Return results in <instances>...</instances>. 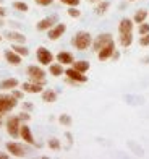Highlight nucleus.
I'll return each instance as SVG.
<instances>
[{"mask_svg": "<svg viewBox=\"0 0 149 159\" xmlns=\"http://www.w3.org/2000/svg\"><path fill=\"white\" fill-rule=\"evenodd\" d=\"M7 151L10 153V156H15V157H24L26 156V151L21 144L15 143V141H8L7 143Z\"/></svg>", "mask_w": 149, "mask_h": 159, "instance_id": "nucleus-9", "label": "nucleus"}, {"mask_svg": "<svg viewBox=\"0 0 149 159\" xmlns=\"http://www.w3.org/2000/svg\"><path fill=\"white\" fill-rule=\"evenodd\" d=\"M18 86V80L16 78H7V80H3L2 83H0V89H15Z\"/></svg>", "mask_w": 149, "mask_h": 159, "instance_id": "nucleus-18", "label": "nucleus"}, {"mask_svg": "<svg viewBox=\"0 0 149 159\" xmlns=\"http://www.w3.org/2000/svg\"><path fill=\"white\" fill-rule=\"evenodd\" d=\"M118 42L122 47H130L133 42V34H120L118 36Z\"/></svg>", "mask_w": 149, "mask_h": 159, "instance_id": "nucleus-21", "label": "nucleus"}, {"mask_svg": "<svg viewBox=\"0 0 149 159\" xmlns=\"http://www.w3.org/2000/svg\"><path fill=\"white\" fill-rule=\"evenodd\" d=\"M5 15H7L5 8H3V7H0V18H2V16H5Z\"/></svg>", "mask_w": 149, "mask_h": 159, "instance_id": "nucleus-37", "label": "nucleus"}, {"mask_svg": "<svg viewBox=\"0 0 149 159\" xmlns=\"http://www.w3.org/2000/svg\"><path fill=\"white\" fill-rule=\"evenodd\" d=\"M72 42L78 50H86V49H89L91 44H93V38H91V34L88 31H80V33L75 34Z\"/></svg>", "mask_w": 149, "mask_h": 159, "instance_id": "nucleus-1", "label": "nucleus"}, {"mask_svg": "<svg viewBox=\"0 0 149 159\" xmlns=\"http://www.w3.org/2000/svg\"><path fill=\"white\" fill-rule=\"evenodd\" d=\"M20 136L23 138L28 144H36V141H34V136H33V132H31V128L28 127L26 124H21L20 127Z\"/></svg>", "mask_w": 149, "mask_h": 159, "instance_id": "nucleus-11", "label": "nucleus"}, {"mask_svg": "<svg viewBox=\"0 0 149 159\" xmlns=\"http://www.w3.org/2000/svg\"><path fill=\"white\" fill-rule=\"evenodd\" d=\"M65 75H67V78H68V81H70V83H75V84H80V83H86V81H88V76L84 75V73H81V71L75 70L73 67L68 68V70H65Z\"/></svg>", "mask_w": 149, "mask_h": 159, "instance_id": "nucleus-5", "label": "nucleus"}, {"mask_svg": "<svg viewBox=\"0 0 149 159\" xmlns=\"http://www.w3.org/2000/svg\"><path fill=\"white\" fill-rule=\"evenodd\" d=\"M109 7H110L109 2H102V0H101V2H99V5L96 7V10H94V11L97 13V15H104V13L109 10Z\"/></svg>", "mask_w": 149, "mask_h": 159, "instance_id": "nucleus-25", "label": "nucleus"}, {"mask_svg": "<svg viewBox=\"0 0 149 159\" xmlns=\"http://www.w3.org/2000/svg\"><path fill=\"white\" fill-rule=\"evenodd\" d=\"M68 11V15L72 16V18H80V15H81V11L76 8V7H70V8L67 10Z\"/></svg>", "mask_w": 149, "mask_h": 159, "instance_id": "nucleus-30", "label": "nucleus"}, {"mask_svg": "<svg viewBox=\"0 0 149 159\" xmlns=\"http://www.w3.org/2000/svg\"><path fill=\"white\" fill-rule=\"evenodd\" d=\"M42 101H44V102H55L57 101V93L52 91V89L42 91Z\"/></svg>", "mask_w": 149, "mask_h": 159, "instance_id": "nucleus-19", "label": "nucleus"}, {"mask_svg": "<svg viewBox=\"0 0 149 159\" xmlns=\"http://www.w3.org/2000/svg\"><path fill=\"white\" fill-rule=\"evenodd\" d=\"M18 104V99L13 94H0V115L8 114L10 111H13Z\"/></svg>", "mask_w": 149, "mask_h": 159, "instance_id": "nucleus-2", "label": "nucleus"}, {"mask_svg": "<svg viewBox=\"0 0 149 159\" xmlns=\"http://www.w3.org/2000/svg\"><path fill=\"white\" fill-rule=\"evenodd\" d=\"M55 21H57V18H55V16H47V18H44V20H41L39 23L36 25V28H37L39 31L50 30L52 26H55Z\"/></svg>", "mask_w": 149, "mask_h": 159, "instance_id": "nucleus-14", "label": "nucleus"}, {"mask_svg": "<svg viewBox=\"0 0 149 159\" xmlns=\"http://www.w3.org/2000/svg\"><path fill=\"white\" fill-rule=\"evenodd\" d=\"M0 127H2V115H0Z\"/></svg>", "mask_w": 149, "mask_h": 159, "instance_id": "nucleus-40", "label": "nucleus"}, {"mask_svg": "<svg viewBox=\"0 0 149 159\" xmlns=\"http://www.w3.org/2000/svg\"><path fill=\"white\" fill-rule=\"evenodd\" d=\"M0 3H2V0H0Z\"/></svg>", "mask_w": 149, "mask_h": 159, "instance_id": "nucleus-44", "label": "nucleus"}, {"mask_svg": "<svg viewBox=\"0 0 149 159\" xmlns=\"http://www.w3.org/2000/svg\"><path fill=\"white\" fill-rule=\"evenodd\" d=\"M88 2H91V3H99L101 0H88Z\"/></svg>", "mask_w": 149, "mask_h": 159, "instance_id": "nucleus-39", "label": "nucleus"}, {"mask_svg": "<svg viewBox=\"0 0 149 159\" xmlns=\"http://www.w3.org/2000/svg\"><path fill=\"white\" fill-rule=\"evenodd\" d=\"M20 127H21V120L20 117L13 115V117H8L5 124V128H7V133H8L11 138H18L20 136Z\"/></svg>", "mask_w": 149, "mask_h": 159, "instance_id": "nucleus-3", "label": "nucleus"}, {"mask_svg": "<svg viewBox=\"0 0 149 159\" xmlns=\"http://www.w3.org/2000/svg\"><path fill=\"white\" fill-rule=\"evenodd\" d=\"M23 107H24V111H33V104H29V102H24Z\"/></svg>", "mask_w": 149, "mask_h": 159, "instance_id": "nucleus-36", "label": "nucleus"}, {"mask_svg": "<svg viewBox=\"0 0 149 159\" xmlns=\"http://www.w3.org/2000/svg\"><path fill=\"white\" fill-rule=\"evenodd\" d=\"M13 96L16 99H23V91H18V89H13Z\"/></svg>", "mask_w": 149, "mask_h": 159, "instance_id": "nucleus-35", "label": "nucleus"}, {"mask_svg": "<svg viewBox=\"0 0 149 159\" xmlns=\"http://www.w3.org/2000/svg\"><path fill=\"white\" fill-rule=\"evenodd\" d=\"M65 31H67V26L63 25V23L55 25V26H52L50 30H49V39H50V41H57V39H60Z\"/></svg>", "mask_w": 149, "mask_h": 159, "instance_id": "nucleus-10", "label": "nucleus"}, {"mask_svg": "<svg viewBox=\"0 0 149 159\" xmlns=\"http://www.w3.org/2000/svg\"><path fill=\"white\" fill-rule=\"evenodd\" d=\"M2 25H3V21H2V20H0V26H2Z\"/></svg>", "mask_w": 149, "mask_h": 159, "instance_id": "nucleus-42", "label": "nucleus"}, {"mask_svg": "<svg viewBox=\"0 0 149 159\" xmlns=\"http://www.w3.org/2000/svg\"><path fill=\"white\" fill-rule=\"evenodd\" d=\"M36 57H37V62L41 65H50L52 60H54L52 52L49 49H46V47H39L37 52H36Z\"/></svg>", "mask_w": 149, "mask_h": 159, "instance_id": "nucleus-6", "label": "nucleus"}, {"mask_svg": "<svg viewBox=\"0 0 149 159\" xmlns=\"http://www.w3.org/2000/svg\"><path fill=\"white\" fill-rule=\"evenodd\" d=\"M139 44L143 46V47H147L149 46V33L141 36V38H139Z\"/></svg>", "mask_w": 149, "mask_h": 159, "instance_id": "nucleus-31", "label": "nucleus"}, {"mask_svg": "<svg viewBox=\"0 0 149 159\" xmlns=\"http://www.w3.org/2000/svg\"><path fill=\"white\" fill-rule=\"evenodd\" d=\"M18 117H20V120H23V122H28V120L31 119V115L28 114V112H23L21 115H18Z\"/></svg>", "mask_w": 149, "mask_h": 159, "instance_id": "nucleus-34", "label": "nucleus"}, {"mask_svg": "<svg viewBox=\"0 0 149 159\" xmlns=\"http://www.w3.org/2000/svg\"><path fill=\"white\" fill-rule=\"evenodd\" d=\"M5 36H7L8 41L16 42V44H24V41H26V36L21 34V33H16V31H10V33H7Z\"/></svg>", "mask_w": 149, "mask_h": 159, "instance_id": "nucleus-17", "label": "nucleus"}, {"mask_svg": "<svg viewBox=\"0 0 149 159\" xmlns=\"http://www.w3.org/2000/svg\"><path fill=\"white\" fill-rule=\"evenodd\" d=\"M118 34H133V21L130 18H123L118 23Z\"/></svg>", "mask_w": 149, "mask_h": 159, "instance_id": "nucleus-12", "label": "nucleus"}, {"mask_svg": "<svg viewBox=\"0 0 149 159\" xmlns=\"http://www.w3.org/2000/svg\"><path fill=\"white\" fill-rule=\"evenodd\" d=\"M59 122H60L62 125H65V127H70V125H72V117L67 115V114H62L60 117H59Z\"/></svg>", "mask_w": 149, "mask_h": 159, "instance_id": "nucleus-27", "label": "nucleus"}, {"mask_svg": "<svg viewBox=\"0 0 149 159\" xmlns=\"http://www.w3.org/2000/svg\"><path fill=\"white\" fill-rule=\"evenodd\" d=\"M13 8L18 10V11H28L29 7H28V3H24V2H13Z\"/></svg>", "mask_w": 149, "mask_h": 159, "instance_id": "nucleus-26", "label": "nucleus"}, {"mask_svg": "<svg viewBox=\"0 0 149 159\" xmlns=\"http://www.w3.org/2000/svg\"><path fill=\"white\" fill-rule=\"evenodd\" d=\"M26 73H28V76H29L31 81L42 83V84L46 83V73H44V70H42V68L37 67V65H29L28 70H26Z\"/></svg>", "mask_w": 149, "mask_h": 159, "instance_id": "nucleus-4", "label": "nucleus"}, {"mask_svg": "<svg viewBox=\"0 0 149 159\" xmlns=\"http://www.w3.org/2000/svg\"><path fill=\"white\" fill-rule=\"evenodd\" d=\"M11 50H15L16 54H20L21 57H26L28 54H29V50H28V47H24L23 44H13Z\"/></svg>", "mask_w": 149, "mask_h": 159, "instance_id": "nucleus-24", "label": "nucleus"}, {"mask_svg": "<svg viewBox=\"0 0 149 159\" xmlns=\"http://www.w3.org/2000/svg\"><path fill=\"white\" fill-rule=\"evenodd\" d=\"M146 18H147V11H146V10H138L136 13H134L133 21L139 25V23H143V21H146Z\"/></svg>", "mask_w": 149, "mask_h": 159, "instance_id": "nucleus-23", "label": "nucleus"}, {"mask_svg": "<svg viewBox=\"0 0 149 159\" xmlns=\"http://www.w3.org/2000/svg\"><path fill=\"white\" fill-rule=\"evenodd\" d=\"M0 41H2V36H0Z\"/></svg>", "mask_w": 149, "mask_h": 159, "instance_id": "nucleus-43", "label": "nucleus"}, {"mask_svg": "<svg viewBox=\"0 0 149 159\" xmlns=\"http://www.w3.org/2000/svg\"><path fill=\"white\" fill-rule=\"evenodd\" d=\"M72 65H73L75 70L81 71V73H86L89 70V62H86V60H78V62H73Z\"/></svg>", "mask_w": 149, "mask_h": 159, "instance_id": "nucleus-20", "label": "nucleus"}, {"mask_svg": "<svg viewBox=\"0 0 149 159\" xmlns=\"http://www.w3.org/2000/svg\"><path fill=\"white\" fill-rule=\"evenodd\" d=\"M37 5H42V7H47V5H52L54 0H34Z\"/></svg>", "mask_w": 149, "mask_h": 159, "instance_id": "nucleus-33", "label": "nucleus"}, {"mask_svg": "<svg viewBox=\"0 0 149 159\" xmlns=\"http://www.w3.org/2000/svg\"><path fill=\"white\" fill-rule=\"evenodd\" d=\"M110 41H113L112 39V34H109V33H102V34H99L97 38L93 41V49H94V52H99L105 44H109Z\"/></svg>", "mask_w": 149, "mask_h": 159, "instance_id": "nucleus-7", "label": "nucleus"}, {"mask_svg": "<svg viewBox=\"0 0 149 159\" xmlns=\"http://www.w3.org/2000/svg\"><path fill=\"white\" fill-rule=\"evenodd\" d=\"M42 83H36V81H29V83H23V91L24 93H31V94H37V93H42Z\"/></svg>", "mask_w": 149, "mask_h": 159, "instance_id": "nucleus-13", "label": "nucleus"}, {"mask_svg": "<svg viewBox=\"0 0 149 159\" xmlns=\"http://www.w3.org/2000/svg\"><path fill=\"white\" fill-rule=\"evenodd\" d=\"M5 60L8 62L10 65H15V67H16V65L21 63V55L16 54L15 50H7V52H5Z\"/></svg>", "mask_w": 149, "mask_h": 159, "instance_id": "nucleus-15", "label": "nucleus"}, {"mask_svg": "<svg viewBox=\"0 0 149 159\" xmlns=\"http://www.w3.org/2000/svg\"><path fill=\"white\" fill-rule=\"evenodd\" d=\"M57 62L62 63V65H72L75 62V57L70 52H59L57 54Z\"/></svg>", "mask_w": 149, "mask_h": 159, "instance_id": "nucleus-16", "label": "nucleus"}, {"mask_svg": "<svg viewBox=\"0 0 149 159\" xmlns=\"http://www.w3.org/2000/svg\"><path fill=\"white\" fill-rule=\"evenodd\" d=\"M128 2H138V0H128Z\"/></svg>", "mask_w": 149, "mask_h": 159, "instance_id": "nucleus-41", "label": "nucleus"}, {"mask_svg": "<svg viewBox=\"0 0 149 159\" xmlns=\"http://www.w3.org/2000/svg\"><path fill=\"white\" fill-rule=\"evenodd\" d=\"M63 5H68V7H78L80 5V0H60Z\"/></svg>", "mask_w": 149, "mask_h": 159, "instance_id": "nucleus-32", "label": "nucleus"}, {"mask_svg": "<svg viewBox=\"0 0 149 159\" xmlns=\"http://www.w3.org/2000/svg\"><path fill=\"white\" fill-rule=\"evenodd\" d=\"M10 154H7V153H0V159H8Z\"/></svg>", "mask_w": 149, "mask_h": 159, "instance_id": "nucleus-38", "label": "nucleus"}, {"mask_svg": "<svg viewBox=\"0 0 149 159\" xmlns=\"http://www.w3.org/2000/svg\"><path fill=\"white\" fill-rule=\"evenodd\" d=\"M138 33L143 36V34H147L149 33V23L143 21V23H139V28H138Z\"/></svg>", "mask_w": 149, "mask_h": 159, "instance_id": "nucleus-29", "label": "nucleus"}, {"mask_svg": "<svg viewBox=\"0 0 149 159\" xmlns=\"http://www.w3.org/2000/svg\"><path fill=\"white\" fill-rule=\"evenodd\" d=\"M49 71H50V75H54V76H60V75H63V65L62 63H50Z\"/></svg>", "mask_w": 149, "mask_h": 159, "instance_id": "nucleus-22", "label": "nucleus"}, {"mask_svg": "<svg viewBox=\"0 0 149 159\" xmlns=\"http://www.w3.org/2000/svg\"><path fill=\"white\" fill-rule=\"evenodd\" d=\"M113 52H115V42L113 41H110L109 44H105L101 50L97 52V57H99V60H109L110 57L113 55Z\"/></svg>", "mask_w": 149, "mask_h": 159, "instance_id": "nucleus-8", "label": "nucleus"}, {"mask_svg": "<svg viewBox=\"0 0 149 159\" xmlns=\"http://www.w3.org/2000/svg\"><path fill=\"white\" fill-rule=\"evenodd\" d=\"M49 148L54 149V151H59L60 149V141L57 138H50V140H49Z\"/></svg>", "mask_w": 149, "mask_h": 159, "instance_id": "nucleus-28", "label": "nucleus"}]
</instances>
